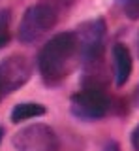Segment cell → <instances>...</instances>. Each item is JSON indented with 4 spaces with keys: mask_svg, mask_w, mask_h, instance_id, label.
<instances>
[{
    "mask_svg": "<svg viewBox=\"0 0 139 151\" xmlns=\"http://www.w3.org/2000/svg\"><path fill=\"white\" fill-rule=\"evenodd\" d=\"M11 23V13L10 9H0V32H8Z\"/></svg>",
    "mask_w": 139,
    "mask_h": 151,
    "instance_id": "12",
    "label": "cell"
},
{
    "mask_svg": "<svg viewBox=\"0 0 139 151\" xmlns=\"http://www.w3.org/2000/svg\"><path fill=\"white\" fill-rule=\"evenodd\" d=\"M130 144H132V147L139 151V123L135 125V129L132 130V134H130Z\"/></svg>",
    "mask_w": 139,
    "mask_h": 151,
    "instance_id": "13",
    "label": "cell"
},
{
    "mask_svg": "<svg viewBox=\"0 0 139 151\" xmlns=\"http://www.w3.org/2000/svg\"><path fill=\"white\" fill-rule=\"evenodd\" d=\"M10 40H11L10 32H0V49H2V47H6L8 44H10Z\"/></svg>",
    "mask_w": 139,
    "mask_h": 151,
    "instance_id": "15",
    "label": "cell"
},
{
    "mask_svg": "<svg viewBox=\"0 0 139 151\" xmlns=\"http://www.w3.org/2000/svg\"><path fill=\"white\" fill-rule=\"evenodd\" d=\"M132 100H133V106L139 108V85L135 87V91H133V94H132Z\"/></svg>",
    "mask_w": 139,
    "mask_h": 151,
    "instance_id": "16",
    "label": "cell"
},
{
    "mask_svg": "<svg viewBox=\"0 0 139 151\" xmlns=\"http://www.w3.org/2000/svg\"><path fill=\"white\" fill-rule=\"evenodd\" d=\"M58 15L45 4H34L26 8L21 17L19 28H17V40L25 45H32L40 42L43 36H47L58 23Z\"/></svg>",
    "mask_w": 139,
    "mask_h": 151,
    "instance_id": "2",
    "label": "cell"
},
{
    "mask_svg": "<svg viewBox=\"0 0 139 151\" xmlns=\"http://www.w3.org/2000/svg\"><path fill=\"white\" fill-rule=\"evenodd\" d=\"M47 113V106L40 102H19L11 108L10 119L11 123H23L28 119H36V117H41Z\"/></svg>",
    "mask_w": 139,
    "mask_h": 151,
    "instance_id": "9",
    "label": "cell"
},
{
    "mask_svg": "<svg viewBox=\"0 0 139 151\" xmlns=\"http://www.w3.org/2000/svg\"><path fill=\"white\" fill-rule=\"evenodd\" d=\"M32 78V63L26 55L13 53L0 60V87L4 94H11Z\"/></svg>",
    "mask_w": 139,
    "mask_h": 151,
    "instance_id": "5",
    "label": "cell"
},
{
    "mask_svg": "<svg viewBox=\"0 0 139 151\" xmlns=\"http://www.w3.org/2000/svg\"><path fill=\"white\" fill-rule=\"evenodd\" d=\"M137 57H139V34H137Z\"/></svg>",
    "mask_w": 139,
    "mask_h": 151,
    "instance_id": "19",
    "label": "cell"
},
{
    "mask_svg": "<svg viewBox=\"0 0 139 151\" xmlns=\"http://www.w3.org/2000/svg\"><path fill=\"white\" fill-rule=\"evenodd\" d=\"M4 98H6V94H4V91H2V87H0V102H2Z\"/></svg>",
    "mask_w": 139,
    "mask_h": 151,
    "instance_id": "18",
    "label": "cell"
},
{
    "mask_svg": "<svg viewBox=\"0 0 139 151\" xmlns=\"http://www.w3.org/2000/svg\"><path fill=\"white\" fill-rule=\"evenodd\" d=\"M83 64V74H81V87L83 89H100V91H107L113 72L109 70L105 63V55L98 53L92 57L81 59Z\"/></svg>",
    "mask_w": 139,
    "mask_h": 151,
    "instance_id": "7",
    "label": "cell"
},
{
    "mask_svg": "<svg viewBox=\"0 0 139 151\" xmlns=\"http://www.w3.org/2000/svg\"><path fill=\"white\" fill-rule=\"evenodd\" d=\"M40 2L45 4L47 8H51L58 17H62V15H66L73 6H77L79 0H40Z\"/></svg>",
    "mask_w": 139,
    "mask_h": 151,
    "instance_id": "10",
    "label": "cell"
},
{
    "mask_svg": "<svg viewBox=\"0 0 139 151\" xmlns=\"http://www.w3.org/2000/svg\"><path fill=\"white\" fill-rule=\"evenodd\" d=\"M4 134H6V129L0 125V144H2V140H4Z\"/></svg>",
    "mask_w": 139,
    "mask_h": 151,
    "instance_id": "17",
    "label": "cell"
},
{
    "mask_svg": "<svg viewBox=\"0 0 139 151\" xmlns=\"http://www.w3.org/2000/svg\"><path fill=\"white\" fill-rule=\"evenodd\" d=\"M104 151H120V144L117 140H109L107 144L104 145Z\"/></svg>",
    "mask_w": 139,
    "mask_h": 151,
    "instance_id": "14",
    "label": "cell"
},
{
    "mask_svg": "<svg viewBox=\"0 0 139 151\" xmlns=\"http://www.w3.org/2000/svg\"><path fill=\"white\" fill-rule=\"evenodd\" d=\"M122 13L130 21H137L139 19V0H117Z\"/></svg>",
    "mask_w": 139,
    "mask_h": 151,
    "instance_id": "11",
    "label": "cell"
},
{
    "mask_svg": "<svg viewBox=\"0 0 139 151\" xmlns=\"http://www.w3.org/2000/svg\"><path fill=\"white\" fill-rule=\"evenodd\" d=\"M111 102L113 98L107 94V91L81 87V91L72 94L70 98V111L79 121H98L111 111Z\"/></svg>",
    "mask_w": 139,
    "mask_h": 151,
    "instance_id": "3",
    "label": "cell"
},
{
    "mask_svg": "<svg viewBox=\"0 0 139 151\" xmlns=\"http://www.w3.org/2000/svg\"><path fill=\"white\" fill-rule=\"evenodd\" d=\"M11 144L15 151H58L60 138L51 125L32 123L13 134Z\"/></svg>",
    "mask_w": 139,
    "mask_h": 151,
    "instance_id": "4",
    "label": "cell"
},
{
    "mask_svg": "<svg viewBox=\"0 0 139 151\" xmlns=\"http://www.w3.org/2000/svg\"><path fill=\"white\" fill-rule=\"evenodd\" d=\"M81 45V59L92 57L105 51V36H107V23L104 17H96L85 21L75 30Z\"/></svg>",
    "mask_w": 139,
    "mask_h": 151,
    "instance_id": "6",
    "label": "cell"
},
{
    "mask_svg": "<svg viewBox=\"0 0 139 151\" xmlns=\"http://www.w3.org/2000/svg\"><path fill=\"white\" fill-rule=\"evenodd\" d=\"M111 55H113V79L117 87H124L128 83L130 76H132L133 70V57L132 51L128 49L126 44L122 42H117L111 49Z\"/></svg>",
    "mask_w": 139,
    "mask_h": 151,
    "instance_id": "8",
    "label": "cell"
},
{
    "mask_svg": "<svg viewBox=\"0 0 139 151\" xmlns=\"http://www.w3.org/2000/svg\"><path fill=\"white\" fill-rule=\"evenodd\" d=\"M38 72L47 87H58L81 64V45L75 30H64L49 38L38 53Z\"/></svg>",
    "mask_w": 139,
    "mask_h": 151,
    "instance_id": "1",
    "label": "cell"
}]
</instances>
